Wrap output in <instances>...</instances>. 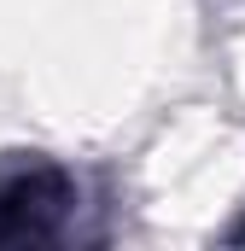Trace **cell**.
<instances>
[{
    "instance_id": "6da1fadb",
    "label": "cell",
    "mask_w": 245,
    "mask_h": 251,
    "mask_svg": "<svg viewBox=\"0 0 245 251\" xmlns=\"http://www.w3.org/2000/svg\"><path fill=\"white\" fill-rule=\"evenodd\" d=\"M76 210V181L53 164H18L0 170V246H35L53 240Z\"/></svg>"
}]
</instances>
